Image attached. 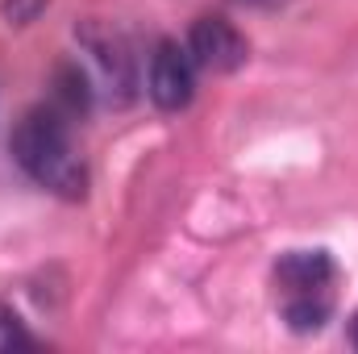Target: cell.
<instances>
[{"instance_id":"277c9868","label":"cell","mask_w":358,"mask_h":354,"mask_svg":"<svg viewBox=\"0 0 358 354\" xmlns=\"http://www.w3.org/2000/svg\"><path fill=\"white\" fill-rule=\"evenodd\" d=\"M183 46H187L196 71H217V76H225V71H238V67L246 63V38H242L238 25L225 21V17H200V21H192Z\"/></svg>"},{"instance_id":"8992f818","label":"cell","mask_w":358,"mask_h":354,"mask_svg":"<svg viewBox=\"0 0 358 354\" xmlns=\"http://www.w3.org/2000/svg\"><path fill=\"white\" fill-rule=\"evenodd\" d=\"M42 4H46V0H8V4H4V13H8L13 21H21V25H25V21H34V13H38Z\"/></svg>"},{"instance_id":"52a82bcc","label":"cell","mask_w":358,"mask_h":354,"mask_svg":"<svg viewBox=\"0 0 358 354\" xmlns=\"http://www.w3.org/2000/svg\"><path fill=\"white\" fill-rule=\"evenodd\" d=\"M350 342H355V351H358V313L350 317Z\"/></svg>"},{"instance_id":"7a4b0ae2","label":"cell","mask_w":358,"mask_h":354,"mask_svg":"<svg viewBox=\"0 0 358 354\" xmlns=\"http://www.w3.org/2000/svg\"><path fill=\"white\" fill-rule=\"evenodd\" d=\"M334 279L338 267L325 250H287L275 263L279 309L296 334H313L334 317Z\"/></svg>"},{"instance_id":"6da1fadb","label":"cell","mask_w":358,"mask_h":354,"mask_svg":"<svg viewBox=\"0 0 358 354\" xmlns=\"http://www.w3.org/2000/svg\"><path fill=\"white\" fill-rule=\"evenodd\" d=\"M13 163L34 179L38 187L55 192V196H67V200H80L84 187H88V167L71 142V117L50 100V104H38L29 108L17 125H13Z\"/></svg>"},{"instance_id":"3957f363","label":"cell","mask_w":358,"mask_h":354,"mask_svg":"<svg viewBox=\"0 0 358 354\" xmlns=\"http://www.w3.org/2000/svg\"><path fill=\"white\" fill-rule=\"evenodd\" d=\"M146 96L155 100V108L179 113L192 104L196 96V63L187 55V46L176 38H159L146 63Z\"/></svg>"},{"instance_id":"5b68a950","label":"cell","mask_w":358,"mask_h":354,"mask_svg":"<svg viewBox=\"0 0 358 354\" xmlns=\"http://www.w3.org/2000/svg\"><path fill=\"white\" fill-rule=\"evenodd\" d=\"M38 346V338L25 330V321L0 300V354H13V351H34Z\"/></svg>"}]
</instances>
